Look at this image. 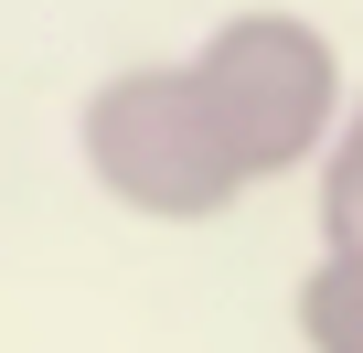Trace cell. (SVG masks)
<instances>
[{
	"label": "cell",
	"instance_id": "1",
	"mask_svg": "<svg viewBox=\"0 0 363 353\" xmlns=\"http://www.w3.org/2000/svg\"><path fill=\"white\" fill-rule=\"evenodd\" d=\"M182 75H193L225 161L257 183H299V171H320L342 107H352V75H342V43L299 11H278V0H246V11H225L193 54H182Z\"/></svg>",
	"mask_w": 363,
	"mask_h": 353
},
{
	"label": "cell",
	"instance_id": "2",
	"mask_svg": "<svg viewBox=\"0 0 363 353\" xmlns=\"http://www.w3.org/2000/svg\"><path fill=\"white\" fill-rule=\"evenodd\" d=\"M75 161H86V183L118 214H139V225H214V214L246 204V171L225 161L193 75H182V54L96 75L86 107H75Z\"/></svg>",
	"mask_w": 363,
	"mask_h": 353
},
{
	"label": "cell",
	"instance_id": "3",
	"mask_svg": "<svg viewBox=\"0 0 363 353\" xmlns=\"http://www.w3.org/2000/svg\"><path fill=\"white\" fill-rule=\"evenodd\" d=\"M289 321H299L310 353H363V257H310Z\"/></svg>",
	"mask_w": 363,
	"mask_h": 353
},
{
	"label": "cell",
	"instance_id": "4",
	"mask_svg": "<svg viewBox=\"0 0 363 353\" xmlns=\"http://www.w3.org/2000/svg\"><path fill=\"white\" fill-rule=\"evenodd\" d=\"M310 183H320V257H363V86H352V107H342Z\"/></svg>",
	"mask_w": 363,
	"mask_h": 353
}]
</instances>
